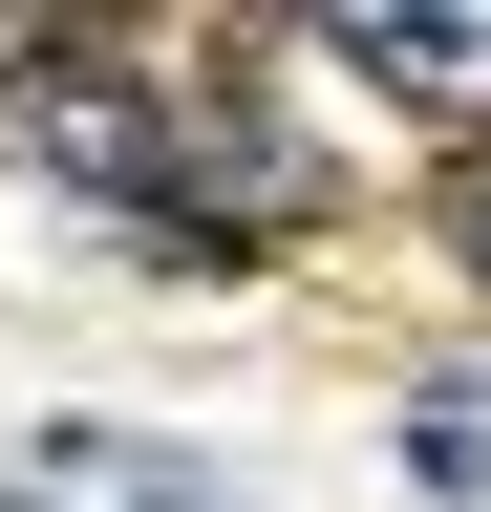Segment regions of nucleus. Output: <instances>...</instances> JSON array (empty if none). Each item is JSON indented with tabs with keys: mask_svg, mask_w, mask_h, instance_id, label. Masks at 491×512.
I'll list each match as a JSON object with an SVG mask.
<instances>
[{
	"mask_svg": "<svg viewBox=\"0 0 491 512\" xmlns=\"http://www.w3.org/2000/svg\"><path fill=\"white\" fill-rule=\"evenodd\" d=\"M0 150L107 192L129 235H235V214H299V150L257 128L235 64H129V43H22V86H0Z\"/></svg>",
	"mask_w": 491,
	"mask_h": 512,
	"instance_id": "1",
	"label": "nucleus"
},
{
	"mask_svg": "<svg viewBox=\"0 0 491 512\" xmlns=\"http://www.w3.org/2000/svg\"><path fill=\"white\" fill-rule=\"evenodd\" d=\"M0 512H257V491H214L193 448H150V427H43L22 470H0Z\"/></svg>",
	"mask_w": 491,
	"mask_h": 512,
	"instance_id": "2",
	"label": "nucleus"
},
{
	"mask_svg": "<svg viewBox=\"0 0 491 512\" xmlns=\"http://www.w3.org/2000/svg\"><path fill=\"white\" fill-rule=\"evenodd\" d=\"M321 64H363L385 107H491V22H449V0H427V22H406V0H342Z\"/></svg>",
	"mask_w": 491,
	"mask_h": 512,
	"instance_id": "3",
	"label": "nucleus"
},
{
	"mask_svg": "<svg viewBox=\"0 0 491 512\" xmlns=\"http://www.w3.org/2000/svg\"><path fill=\"white\" fill-rule=\"evenodd\" d=\"M406 470H427V491H491V363H449V384L406 406Z\"/></svg>",
	"mask_w": 491,
	"mask_h": 512,
	"instance_id": "4",
	"label": "nucleus"
},
{
	"mask_svg": "<svg viewBox=\"0 0 491 512\" xmlns=\"http://www.w3.org/2000/svg\"><path fill=\"white\" fill-rule=\"evenodd\" d=\"M449 256H470V278H491V150L449 171Z\"/></svg>",
	"mask_w": 491,
	"mask_h": 512,
	"instance_id": "5",
	"label": "nucleus"
}]
</instances>
